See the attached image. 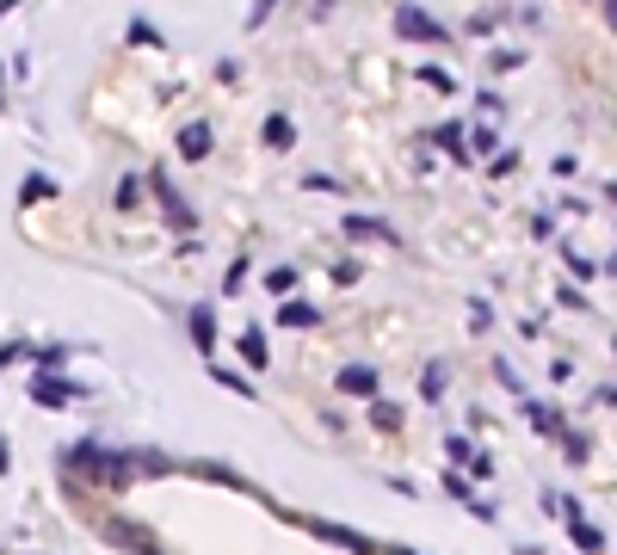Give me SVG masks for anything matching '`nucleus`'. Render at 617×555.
Wrapping results in <instances>:
<instances>
[{
	"label": "nucleus",
	"instance_id": "nucleus-1",
	"mask_svg": "<svg viewBox=\"0 0 617 555\" xmlns=\"http://www.w3.org/2000/svg\"><path fill=\"white\" fill-rule=\"evenodd\" d=\"M62 469L81 475V481H99V488H130L142 463H136L130 451H105V444H68V451H62Z\"/></svg>",
	"mask_w": 617,
	"mask_h": 555
},
{
	"label": "nucleus",
	"instance_id": "nucleus-2",
	"mask_svg": "<svg viewBox=\"0 0 617 555\" xmlns=\"http://www.w3.org/2000/svg\"><path fill=\"white\" fill-rule=\"evenodd\" d=\"M149 192H155V204L167 210V222H173V229H198V216H192V204H186V198L173 192V179H167V173H149Z\"/></svg>",
	"mask_w": 617,
	"mask_h": 555
},
{
	"label": "nucleus",
	"instance_id": "nucleus-3",
	"mask_svg": "<svg viewBox=\"0 0 617 555\" xmlns=\"http://www.w3.org/2000/svg\"><path fill=\"white\" fill-rule=\"evenodd\" d=\"M334 389H340V395H358V401H371V395H377V364H340Z\"/></svg>",
	"mask_w": 617,
	"mask_h": 555
},
{
	"label": "nucleus",
	"instance_id": "nucleus-4",
	"mask_svg": "<svg viewBox=\"0 0 617 555\" xmlns=\"http://www.w3.org/2000/svg\"><path fill=\"white\" fill-rule=\"evenodd\" d=\"M395 31H402V37H420V44H445V25H432L420 7H395Z\"/></svg>",
	"mask_w": 617,
	"mask_h": 555
},
{
	"label": "nucleus",
	"instance_id": "nucleus-5",
	"mask_svg": "<svg viewBox=\"0 0 617 555\" xmlns=\"http://www.w3.org/2000/svg\"><path fill=\"white\" fill-rule=\"evenodd\" d=\"M309 531H315L321 543H334V549H352V555H377V543H371V537H358V531H346V525H321V518H309Z\"/></svg>",
	"mask_w": 617,
	"mask_h": 555
},
{
	"label": "nucleus",
	"instance_id": "nucleus-6",
	"mask_svg": "<svg viewBox=\"0 0 617 555\" xmlns=\"http://www.w3.org/2000/svg\"><path fill=\"white\" fill-rule=\"evenodd\" d=\"M562 518H568V531H574V549H587V555H599V549H605V531H599V525H587L574 500L562 506Z\"/></svg>",
	"mask_w": 617,
	"mask_h": 555
},
{
	"label": "nucleus",
	"instance_id": "nucleus-7",
	"mask_svg": "<svg viewBox=\"0 0 617 555\" xmlns=\"http://www.w3.org/2000/svg\"><path fill=\"white\" fill-rule=\"evenodd\" d=\"M31 401H44V407H68V401H81L75 383H62V377H38L31 383Z\"/></svg>",
	"mask_w": 617,
	"mask_h": 555
},
{
	"label": "nucleus",
	"instance_id": "nucleus-8",
	"mask_svg": "<svg viewBox=\"0 0 617 555\" xmlns=\"http://www.w3.org/2000/svg\"><path fill=\"white\" fill-rule=\"evenodd\" d=\"M112 543H124L130 555H167L149 531H142V525H124V518H118V525H112Z\"/></svg>",
	"mask_w": 617,
	"mask_h": 555
},
{
	"label": "nucleus",
	"instance_id": "nucleus-9",
	"mask_svg": "<svg viewBox=\"0 0 617 555\" xmlns=\"http://www.w3.org/2000/svg\"><path fill=\"white\" fill-rule=\"evenodd\" d=\"M186 327H192V346H198V352L210 358V352H216V309H210V303H198Z\"/></svg>",
	"mask_w": 617,
	"mask_h": 555
},
{
	"label": "nucleus",
	"instance_id": "nucleus-10",
	"mask_svg": "<svg viewBox=\"0 0 617 555\" xmlns=\"http://www.w3.org/2000/svg\"><path fill=\"white\" fill-rule=\"evenodd\" d=\"M210 142H216V136H210V124H204V118H192L186 130H179V155H186V161H204V155H210Z\"/></svg>",
	"mask_w": 617,
	"mask_h": 555
},
{
	"label": "nucleus",
	"instance_id": "nucleus-11",
	"mask_svg": "<svg viewBox=\"0 0 617 555\" xmlns=\"http://www.w3.org/2000/svg\"><path fill=\"white\" fill-rule=\"evenodd\" d=\"M315 321H321V309H315V303H303V296H284L278 327H315Z\"/></svg>",
	"mask_w": 617,
	"mask_h": 555
},
{
	"label": "nucleus",
	"instance_id": "nucleus-12",
	"mask_svg": "<svg viewBox=\"0 0 617 555\" xmlns=\"http://www.w3.org/2000/svg\"><path fill=\"white\" fill-rule=\"evenodd\" d=\"M241 358H247L253 370H266V364H272V358H266V333H260V327H247V333H241Z\"/></svg>",
	"mask_w": 617,
	"mask_h": 555
},
{
	"label": "nucleus",
	"instance_id": "nucleus-13",
	"mask_svg": "<svg viewBox=\"0 0 617 555\" xmlns=\"http://www.w3.org/2000/svg\"><path fill=\"white\" fill-rule=\"evenodd\" d=\"M260 136H266V148H278V155H284V148L297 142V124H290V118H266V130H260Z\"/></svg>",
	"mask_w": 617,
	"mask_h": 555
},
{
	"label": "nucleus",
	"instance_id": "nucleus-14",
	"mask_svg": "<svg viewBox=\"0 0 617 555\" xmlns=\"http://www.w3.org/2000/svg\"><path fill=\"white\" fill-rule=\"evenodd\" d=\"M346 235H377V241H395V229H389V222H377V216H346Z\"/></svg>",
	"mask_w": 617,
	"mask_h": 555
},
{
	"label": "nucleus",
	"instance_id": "nucleus-15",
	"mask_svg": "<svg viewBox=\"0 0 617 555\" xmlns=\"http://www.w3.org/2000/svg\"><path fill=\"white\" fill-rule=\"evenodd\" d=\"M525 414H531V426H537L543 438H562V420H556V407H543V401H531Z\"/></svg>",
	"mask_w": 617,
	"mask_h": 555
},
{
	"label": "nucleus",
	"instance_id": "nucleus-16",
	"mask_svg": "<svg viewBox=\"0 0 617 555\" xmlns=\"http://www.w3.org/2000/svg\"><path fill=\"white\" fill-rule=\"evenodd\" d=\"M439 148H451V161H457V167H469V142H463V130H457V124H445V130H439Z\"/></svg>",
	"mask_w": 617,
	"mask_h": 555
},
{
	"label": "nucleus",
	"instance_id": "nucleus-17",
	"mask_svg": "<svg viewBox=\"0 0 617 555\" xmlns=\"http://www.w3.org/2000/svg\"><path fill=\"white\" fill-rule=\"evenodd\" d=\"M371 420H377V432H395V426H402V407H395V401H377V395H371Z\"/></svg>",
	"mask_w": 617,
	"mask_h": 555
},
{
	"label": "nucleus",
	"instance_id": "nucleus-18",
	"mask_svg": "<svg viewBox=\"0 0 617 555\" xmlns=\"http://www.w3.org/2000/svg\"><path fill=\"white\" fill-rule=\"evenodd\" d=\"M266 290H272V296H290V290H297V266H272V272H266Z\"/></svg>",
	"mask_w": 617,
	"mask_h": 555
},
{
	"label": "nucleus",
	"instance_id": "nucleus-19",
	"mask_svg": "<svg viewBox=\"0 0 617 555\" xmlns=\"http://www.w3.org/2000/svg\"><path fill=\"white\" fill-rule=\"evenodd\" d=\"M112 198H118V210L130 216V210L142 204V179H118V192H112Z\"/></svg>",
	"mask_w": 617,
	"mask_h": 555
},
{
	"label": "nucleus",
	"instance_id": "nucleus-20",
	"mask_svg": "<svg viewBox=\"0 0 617 555\" xmlns=\"http://www.w3.org/2000/svg\"><path fill=\"white\" fill-rule=\"evenodd\" d=\"M420 81H426L432 93H457V81H451V74H445V68H420Z\"/></svg>",
	"mask_w": 617,
	"mask_h": 555
},
{
	"label": "nucleus",
	"instance_id": "nucleus-21",
	"mask_svg": "<svg viewBox=\"0 0 617 555\" xmlns=\"http://www.w3.org/2000/svg\"><path fill=\"white\" fill-rule=\"evenodd\" d=\"M445 451H451V463H476V457H482L469 438H445Z\"/></svg>",
	"mask_w": 617,
	"mask_h": 555
},
{
	"label": "nucleus",
	"instance_id": "nucleus-22",
	"mask_svg": "<svg viewBox=\"0 0 617 555\" xmlns=\"http://www.w3.org/2000/svg\"><path fill=\"white\" fill-rule=\"evenodd\" d=\"M210 377L223 383V389H235V395H253V389H247V377H235V370H223V364H210Z\"/></svg>",
	"mask_w": 617,
	"mask_h": 555
},
{
	"label": "nucleus",
	"instance_id": "nucleus-23",
	"mask_svg": "<svg viewBox=\"0 0 617 555\" xmlns=\"http://www.w3.org/2000/svg\"><path fill=\"white\" fill-rule=\"evenodd\" d=\"M488 68H494V74H513V68H525V62H519V50H494Z\"/></svg>",
	"mask_w": 617,
	"mask_h": 555
},
{
	"label": "nucleus",
	"instance_id": "nucleus-24",
	"mask_svg": "<svg viewBox=\"0 0 617 555\" xmlns=\"http://www.w3.org/2000/svg\"><path fill=\"white\" fill-rule=\"evenodd\" d=\"M272 7H278V0H253V13H247V31H260V25L272 19Z\"/></svg>",
	"mask_w": 617,
	"mask_h": 555
},
{
	"label": "nucleus",
	"instance_id": "nucleus-25",
	"mask_svg": "<svg viewBox=\"0 0 617 555\" xmlns=\"http://www.w3.org/2000/svg\"><path fill=\"white\" fill-rule=\"evenodd\" d=\"M562 266H568V278H593V272H599V266H593V259H580V253H568V259H562Z\"/></svg>",
	"mask_w": 617,
	"mask_h": 555
},
{
	"label": "nucleus",
	"instance_id": "nucleus-26",
	"mask_svg": "<svg viewBox=\"0 0 617 555\" xmlns=\"http://www.w3.org/2000/svg\"><path fill=\"white\" fill-rule=\"evenodd\" d=\"M562 451H568V457L580 463V457H587V438H580V432H568V426H562Z\"/></svg>",
	"mask_w": 617,
	"mask_h": 555
},
{
	"label": "nucleus",
	"instance_id": "nucleus-27",
	"mask_svg": "<svg viewBox=\"0 0 617 555\" xmlns=\"http://www.w3.org/2000/svg\"><path fill=\"white\" fill-rule=\"evenodd\" d=\"M358 272H365L358 259H340V266H334V284H358Z\"/></svg>",
	"mask_w": 617,
	"mask_h": 555
},
{
	"label": "nucleus",
	"instance_id": "nucleus-28",
	"mask_svg": "<svg viewBox=\"0 0 617 555\" xmlns=\"http://www.w3.org/2000/svg\"><path fill=\"white\" fill-rule=\"evenodd\" d=\"M605 25H611V31H617V0H605Z\"/></svg>",
	"mask_w": 617,
	"mask_h": 555
},
{
	"label": "nucleus",
	"instance_id": "nucleus-29",
	"mask_svg": "<svg viewBox=\"0 0 617 555\" xmlns=\"http://www.w3.org/2000/svg\"><path fill=\"white\" fill-rule=\"evenodd\" d=\"M599 272H617V253H611V259H605V266H599Z\"/></svg>",
	"mask_w": 617,
	"mask_h": 555
},
{
	"label": "nucleus",
	"instance_id": "nucleus-30",
	"mask_svg": "<svg viewBox=\"0 0 617 555\" xmlns=\"http://www.w3.org/2000/svg\"><path fill=\"white\" fill-rule=\"evenodd\" d=\"M611 204H617V179H611Z\"/></svg>",
	"mask_w": 617,
	"mask_h": 555
},
{
	"label": "nucleus",
	"instance_id": "nucleus-31",
	"mask_svg": "<svg viewBox=\"0 0 617 555\" xmlns=\"http://www.w3.org/2000/svg\"><path fill=\"white\" fill-rule=\"evenodd\" d=\"M389 555H414V549H389Z\"/></svg>",
	"mask_w": 617,
	"mask_h": 555
},
{
	"label": "nucleus",
	"instance_id": "nucleus-32",
	"mask_svg": "<svg viewBox=\"0 0 617 555\" xmlns=\"http://www.w3.org/2000/svg\"><path fill=\"white\" fill-rule=\"evenodd\" d=\"M315 7H334V0H315Z\"/></svg>",
	"mask_w": 617,
	"mask_h": 555
}]
</instances>
